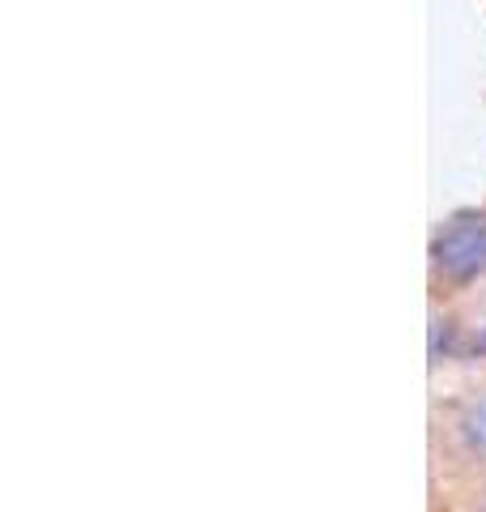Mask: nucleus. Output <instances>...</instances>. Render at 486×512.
Instances as JSON below:
<instances>
[{
    "label": "nucleus",
    "mask_w": 486,
    "mask_h": 512,
    "mask_svg": "<svg viewBox=\"0 0 486 512\" xmlns=\"http://www.w3.org/2000/svg\"><path fill=\"white\" fill-rule=\"evenodd\" d=\"M435 269L452 282H474L486 274V218L482 214H457L435 235Z\"/></svg>",
    "instance_id": "1"
},
{
    "label": "nucleus",
    "mask_w": 486,
    "mask_h": 512,
    "mask_svg": "<svg viewBox=\"0 0 486 512\" xmlns=\"http://www.w3.org/2000/svg\"><path fill=\"white\" fill-rule=\"evenodd\" d=\"M457 427H461V440L474 448V453H486V397H478V402L465 406Z\"/></svg>",
    "instance_id": "2"
},
{
    "label": "nucleus",
    "mask_w": 486,
    "mask_h": 512,
    "mask_svg": "<svg viewBox=\"0 0 486 512\" xmlns=\"http://www.w3.org/2000/svg\"><path fill=\"white\" fill-rule=\"evenodd\" d=\"M482 346H486V342H482Z\"/></svg>",
    "instance_id": "3"
},
{
    "label": "nucleus",
    "mask_w": 486,
    "mask_h": 512,
    "mask_svg": "<svg viewBox=\"0 0 486 512\" xmlns=\"http://www.w3.org/2000/svg\"><path fill=\"white\" fill-rule=\"evenodd\" d=\"M482 512H486V508H482Z\"/></svg>",
    "instance_id": "4"
}]
</instances>
